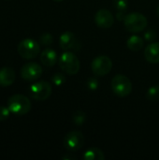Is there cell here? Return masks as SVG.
I'll return each instance as SVG.
<instances>
[{
    "label": "cell",
    "instance_id": "obj_21",
    "mask_svg": "<svg viewBox=\"0 0 159 160\" xmlns=\"http://www.w3.org/2000/svg\"><path fill=\"white\" fill-rule=\"evenodd\" d=\"M86 86H87V88H88L89 90H91V91L97 90V89L98 88V86H99V81H98V79L96 78V77H91V78H89V79L87 80V82H86Z\"/></svg>",
    "mask_w": 159,
    "mask_h": 160
},
{
    "label": "cell",
    "instance_id": "obj_10",
    "mask_svg": "<svg viewBox=\"0 0 159 160\" xmlns=\"http://www.w3.org/2000/svg\"><path fill=\"white\" fill-rule=\"evenodd\" d=\"M59 45L64 51H79L82 47L81 42L77 39L76 36L70 31H66L60 36Z\"/></svg>",
    "mask_w": 159,
    "mask_h": 160
},
{
    "label": "cell",
    "instance_id": "obj_7",
    "mask_svg": "<svg viewBox=\"0 0 159 160\" xmlns=\"http://www.w3.org/2000/svg\"><path fill=\"white\" fill-rule=\"evenodd\" d=\"M84 144V136L80 131L72 130L66 134L64 138V147L68 152H76L82 148Z\"/></svg>",
    "mask_w": 159,
    "mask_h": 160
},
{
    "label": "cell",
    "instance_id": "obj_23",
    "mask_svg": "<svg viewBox=\"0 0 159 160\" xmlns=\"http://www.w3.org/2000/svg\"><path fill=\"white\" fill-rule=\"evenodd\" d=\"M9 114H10V111L8 107L0 106V122L7 120L9 117Z\"/></svg>",
    "mask_w": 159,
    "mask_h": 160
},
{
    "label": "cell",
    "instance_id": "obj_27",
    "mask_svg": "<svg viewBox=\"0 0 159 160\" xmlns=\"http://www.w3.org/2000/svg\"><path fill=\"white\" fill-rule=\"evenodd\" d=\"M54 1H56V2H60V1H63V0H54Z\"/></svg>",
    "mask_w": 159,
    "mask_h": 160
},
{
    "label": "cell",
    "instance_id": "obj_13",
    "mask_svg": "<svg viewBox=\"0 0 159 160\" xmlns=\"http://www.w3.org/2000/svg\"><path fill=\"white\" fill-rule=\"evenodd\" d=\"M15 81V71L11 68H0V86L7 87L11 85Z\"/></svg>",
    "mask_w": 159,
    "mask_h": 160
},
{
    "label": "cell",
    "instance_id": "obj_1",
    "mask_svg": "<svg viewBox=\"0 0 159 160\" xmlns=\"http://www.w3.org/2000/svg\"><path fill=\"white\" fill-rule=\"evenodd\" d=\"M7 107L11 113L16 116H22L31 110V102L27 97L16 94L11 96L7 100Z\"/></svg>",
    "mask_w": 159,
    "mask_h": 160
},
{
    "label": "cell",
    "instance_id": "obj_25",
    "mask_svg": "<svg viewBox=\"0 0 159 160\" xmlns=\"http://www.w3.org/2000/svg\"><path fill=\"white\" fill-rule=\"evenodd\" d=\"M63 159H65V160L75 159V158H74V157H72V158H71V157H68V156H67V157H64V158H63Z\"/></svg>",
    "mask_w": 159,
    "mask_h": 160
},
{
    "label": "cell",
    "instance_id": "obj_2",
    "mask_svg": "<svg viewBox=\"0 0 159 160\" xmlns=\"http://www.w3.org/2000/svg\"><path fill=\"white\" fill-rule=\"evenodd\" d=\"M147 18L139 12H132L126 15L124 19V24L127 31L132 33H139L145 29L147 26Z\"/></svg>",
    "mask_w": 159,
    "mask_h": 160
},
{
    "label": "cell",
    "instance_id": "obj_5",
    "mask_svg": "<svg viewBox=\"0 0 159 160\" xmlns=\"http://www.w3.org/2000/svg\"><path fill=\"white\" fill-rule=\"evenodd\" d=\"M40 52L39 44L32 38H24L18 44V53L24 59L36 58Z\"/></svg>",
    "mask_w": 159,
    "mask_h": 160
},
{
    "label": "cell",
    "instance_id": "obj_26",
    "mask_svg": "<svg viewBox=\"0 0 159 160\" xmlns=\"http://www.w3.org/2000/svg\"><path fill=\"white\" fill-rule=\"evenodd\" d=\"M157 16L159 17V6L157 7Z\"/></svg>",
    "mask_w": 159,
    "mask_h": 160
},
{
    "label": "cell",
    "instance_id": "obj_15",
    "mask_svg": "<svg viewBox=\"0 0 159 160\" xmlns=\"http://www.w3.org/2000/svg\"><path fill=\"white\" fill-rule=\"evenodd\" d=\"M127 48L133 52H139L141 51L143 46H144V41H143V38L139 37V36H131L127 41Z\"/></svg>",
    "mask_w": 159,
    "mask_h": 160
},
{
    "label": "cell",
    "instance_id": "obj_11",
    "mask_svg": "<svg viewBox=\"0 0 159 160\" xmlns=\"http://www.w3.org/2000/svg\"><path fill=\"white\" fill-rule=\"evenodd\" d=\"M95 22L101 28H110L114 23V17L110 10L102 8L96 13Z\"/></svg>",
    "mask_w": 159,
    "mask_h": 160
},
{
    "label": "cell",
    "instance_id": "obj_12",
    "mask_svg": "<svg viewBox=\"0 0 159 160\" xmlns=\"http://www.w3.org/2000/svg\"><path fill=\"white\" fill-rule=\"evenodd\" d=\"M144 57L151 64L159 63V42H152L144 50Z\"/></svg>",
    "mask_w": 159,
    "mask_h": 160
},
{
    "label": "cell",
    "instance_id": "obj_14",
    "mask_svg": "<svg viewBox=\"0 0 159 160\" xmlns=\"http://www.w3.org/2000/svg\"><path fill=\"white\" fill-rule=\"evenodd\" d=\"M40 62L46 67H53L57 62V53L51 48H46L40 53Z\"/></svg>",
    "mask_w": 159,
    "mask_h": 160
},
{
    "label": "cell",
    "instance_id": "obj_8",
    "mask_svg": "<svg viewBox=\"0 0 159 160\" xmlns=\"http://www.w3.org/2000/svg\"><path fill=\"white\" fill-rule=\"evenodd\" d=\"M112 61L107 55H99L91 63V69L96 76H105L111 72Z\"/></svg>",
    "mask_w": 159,
    "mask_h": 160
},
{
    "label": "cell",
    "instance_id": "obj_4",
    "mask_svg": "<svg viewBox=\"0 0 159 160\" xmlns=\"http://www.w3.org/2000/svg\"><path fill=\"white\" fill-rule=\"evenodd\" d=\"M112 90L117 97L126 98L132 91V83L127 76L117 74L112 80Z\"/></svg>",
    "mask_w": 159,
    "mask_h": 160
},
{
    "label": "cell",
    "instance_id": "obj_6",
    "mask_svg": "<svg viewBox=\"0 0 159 160\" xmlns=\"http://www.w3.org/2000/svg\"><path fill=\"white\" fill-rule=\"evenodd\" d=\"M51 94H52V85L45 81L37 82L29 87L30 97L37 101H44L48 99Z\"/></svg>",
    "mask_w": 159,
    "mask_h": 160
},
{
    "label": "cell",
    "instance_id": "obj_17",
    "mask_svg": "<svg viewBox=\"0 0 159 160\" xmlns=\"http://www.w3.org/2000/svg\"><path fill=\"white\" fill-rule=\"evenodd\" d=\"M146 98L150 101H157L159 99V85L150 87L146 93Z\"/></svg>",
    "mask_w": 159,
    "mask_h": 160
},
{
    "label": "cell",
    "instance_id": "obj_9",
    "mask_svg": "<svg viewBox=\"0 0 159 160\" xmlns=\"http://www.w3.org/2000/svg\"><path fill=\"white\" fill-rule=\"evenodd\" d=\"M42 75V68L35 62H29L22 66L21 69V77L24 81L33 82L40 78Z\"/></svg>",
    "mask_w": 159,
    "mask_h": 160
},
{
    "label": "cell",
    "instance_id": "obj_3",
    "mask_svg": "<svg viewBox=\"0 0 159 160\" xmlns=\"http://www.w3.org/2000/svg\"><path fill=\"white\" fill-rule=\"evenodd\" d=\"M60 68L69 75H75L79 72L81 64L79 58L71 52L67 51L61 54L59 58Z\"/></svg>",
    "mask_w": 159,
    "mask_h": 160
},
{
    "label": "cell",
    "instance_id": "obj_16",
    "mask_svg": "<svg viewBox=\"0 0 159 160\" xmlns=\"http://www.w3.org/2000/svg\"><path fill=\"white\" fill-rule=\"evenodd\" d=\"M84 160H104L105 155L104 153L98 148H90L82 156Z\"/></svg>",
    "mask_w": 159,
    "mask_h": 160
},
{
    "label": "cell",
    "instance_id": "obj_24",
    "mask_svg": "<svg viewBox=\"0 0 159 160\" xmlns=\"http://www.w3.org/2000/svg\"><path fill=\"white\" fill-rule=\"evenodd\" d=\"M156 38H157V33L154 29H150L144 34V39L146 41L152 42L156 39Z\"/></svg>",
    "mask_w": 159,
    "mask_h": 160
},
{
    "label": "cell",
    "instance_id": "obj_20",
    "mask_svg": "<svg viewBox=\"0 0 159 160\" xmlns=\"http://www.w3.org/2000/svg\"><path fill=\"white\" fill-rule=\"evenodd\" d=\"M39 41L42 45L44 46H49L53 42V37L52 34L50 33H44L40 36L39 38Z\"/></svg>",
    "mask_w": 159,
    "mask_h": 160
},
{
    "label": "cell",
    "instance_id": "obj_18",
    "mask_svg": "<svg viewBox=\"0 0 159 160\" xmlns=\"http://www.w3.org/2000/svg\"><path fill=\"white\" fill-rule=\"evenodd\" d=\"M73 123L77 126H82L85 121H86V114L82 111H77L76 112L73 113L72 116Z\"/></svg>",
    "mask_w": 159,
    "mask_h": 160
},
{
    "label": "cell",
    "instance_id": "obj_22",
    "mask_svg": "<svg viewBox=\"0 0 159 160\" xmlns=\"http://www.w3.org/2000/svg\"><path fill=\"white\" fill-rule=\"evenodd\" d=\"M52 82H53L54 85L61 86V85H63L66 82V77L63 74H61V73H55L52 76Z\"/></svg>",
    "mask_w": 159,
    "mask_h": 160
},
{
    "label": "cell",
    "instance_id": "obj_19",
    "mask_svg": "<svg viewBox=\"0 0 159 160\" xmlns=\"http://www.w3.org/2000/svg\"><path fill=\"white\" fill-rule=\"evenodd\" d=\"M113 7L117 12L126 13L128 8V0H113Z\"/></svg>",
    "mask_w": 159,
    "mask_h": 160
}]
</instances>
